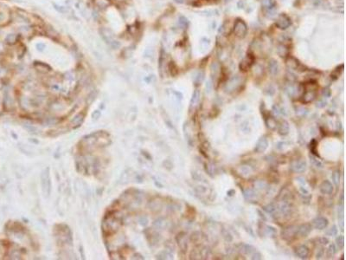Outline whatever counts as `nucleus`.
<instances>
[{
  "label": "nucleus",
  "mask_w": 346,
  "mask_h": 260,
  "mask_svg": "<svg viewBox=\"0 0 346 260\" xmlns=\"http://www.w3.org/2000/svg\"><path fill=\"white\" fill-rule=\"evenodd\" d=\"M297 229H298V226H296V225H289V226L285 227L281 232L282 239H285V240H287V241L293 240L296 236H298L297 235Z\"/></svg>",
  "instance_id": "nucleus-1"
},
{
  "label": "nucleus",
  "mask_w": 346,
  "mask_h": 260,
  "mask_svg": "<svg viewBox=\"0 0 346 260\" xmlns=\"http://www.w3.org/2000/svg\"><path fill=\"white\" fill-rule=\"evenodd\" d=\"M306 167H307L306 162L303 159H297L291 163V170L294 173H298V174L304 173L306 170Z\"/></svg>",
  "instance_id": "nucleus-2"
},
{
  "label": "nucleus",
  "mask_w": 346,
  "mask_h": 260,
  "mask_svg": "<svg viewBox=\"0 0 346 260\" xmlns=\"http://www.w3.org/2000/svg\"><path fill=\"white\" fill-rule=\"evenodd\" d=\"M329 225V220L325 217H317L312 220V226L317 230H324Z\"/></svg>",
  "instance_id": "nucleus-3"
},
{
  "label": "nucleus",
  "mask_w": 346,
  "mask_h": 260,
  "mask_svg": "<svg viewBox=\"0 0 346 260\" xmlns=\"http://www.w3.org/2000/svg\"><path fill=\"white\" fill-rule=\"evenodd\" d=\"M234 34L239 37H243L246 35L247 32V25L245 23L241 20H237L234 28Z\"/></svg>",
  "instance_id": "nucleus-4"
},
{
  "label": "nucleus",
  "mask_w": 346,
  "mask_h": 260,
  "mask_svg": "<svg viewBox=\"0 0 346 260\" xmlns=\"http://www.w3.org/2000/svg\"><path fill=\"white\" fill-rule=\"evenodd\" d=\"M268 141L266 137H261L255 145V152L258 153V154H262L266 151L267 148H268Z\"/></svg>",
  "instance_id": "nucleus-5"
},
{
  "label": "nucleus",
  "mask_w": 346,
  "mask_h": 260,
  "mask_svg": "<svg viewBox=\"0 0 346 260\" xmlns=\"http://www.w3.org/2000/svg\"><path fill=\"white\" fill-rule=\"evenodd\" d=\"M312 225L311 224H303L301 225L298 226L297 229V235L300 236V237H307L309 234L312 233Z\"/></svg>",
  "instance_id": "nucleus-6"
},
{
  "label": "nucleus",
  "mask_w": 346,
  "mask_h": 260,
  "mask_svg": "<svg viewBox=\"0 0 346 260\" xmlns=\"http://www.w3.org/2000/svg\"><path fill=\"white\" fill-rule=\"evenodd\" d=\"M319 190L321 192V193L326 194V195H330L334 191V186H333L332 183L330 181H324L321 183V185H320Z\"/></svg>",
  "instance_id": "nucleus-7"
},
{
  "label": "nucleus",
  "mask_w": 346,
  "mask_h": 260,
  "mask_svg": "<svg viewBox=\"0 0 346 260\" xmlns=\"http://www.w3.org/2000/svg\"><path fill=\"white\" fill-rule=\"evenodd\" d=\"M310 251L306 245H299L295 249V254L301 259H306L308 258Z\"/></svg>",
  "instance_id": "nucleus-8"
},
{
  "label": "nucleus",
  "mask_w": 346,
  "mask_h": 260,
  "mask_svg": "<svg viewBox=\"0 0 346 260\" xmlns=\"http://www.w3.org/2000/svg\"><path fill=\"white\" fill-rule=\"evenodd\" d=\"M290 24H291V20L287 15L281 14L278 16L276 25H278L280 29H287L288 26H290Z\"/></svg>",
  "instance_id": "nucleus-9"
},
{
  "label": "nucleus",
  "mask_w": 346,
  "mask_h": 260,
  "mask_svg": "<svg viewBox=\"0 0 346 260\" xmlns=\"http://www.w3.org/2000/svg\"><path fill=\"white\" fill-rule=\"evenodd\" d=\"M289 131H290L289 123L286 120H282L278 126V133L280 135L285 136V135H287L289 134Z\"/></svg>",
  "instance_id": "nucleus-10"
},
{
  "label": "nucleus",
  "mask_w": 346,
  "mask_h": 260,
  "mask_svg": "<svg viewBox=\"0 0 346 260\" xmlns=\"http://www.w3.org/2000/svg\"><path fill=\"white\" fill-rule=\"evenodd\" d=\"M177 241L178 243V245L180 248L184 251H185L188 248V240H187V235L184 233H181L177 235Z\"/></svg>",
  "instance_id": "nucleus-11"
},
{
  "label": "nucleus",
  "mask_w": 346,
  "mask_h": 260,
  "mask_svg": "<svg viewBox=\"0 0 346 260\" xmlns=\"http://www.w3.org/2000/svg\"><path fill=\"white\" fill-rule=\"evenodd\" d=\"M239 250L241 253H243V254L245 255H251L252 253H254L255 251H257L255 247H254V246L251 245V244H241V245H240Z\"/></svg>",
  "instance_id": "nucleus-12"
},
{
  "label": "nucleus",
  "mask_w": 346,
  "mask_h": 260,
  "mask_svg": "<svg viewBox=\"0 0 346 260\" xmlns=\"http://www.w3.org/2000/svg\"><path fill=\"white\" fill-rule=\"evenodd\" d=\"M278 207H279V204L271 203V204H268V205H266L263 207V210L267 212L268 214H271L273 216L276 213H278Z\"/></svg>",
  "instance_id": "nucleus-13"
},
{
  "label": "nucleus",
  "mask_w": 346,
  "mask_h": 260,
  "mask_svg": "<svg viewBox=\"0 0 346 260\" xmlns=\"http://www.w3.org/2000/svg\"><path fill=\"white\" fill-rule=\"evenodd\" d=\"M315 96H316V92L314 90H306V92L304 94L303 98H302V101L305 102V103H308L312 101L315 99Z\"/></svg>",
  "instance_id": "nucleus-14"
},
{
  "label": "nucleus",
  "mask_w": 346,
  "mask_h": 260,
  "mask_svg": "<svg viewBox=\"0 0 346 260\" xmlns=\"http://www.w3.org/2000/svg\"><path fill=\"white\" fill-rule=\"evenodd\" d=\"M268 69H269V72L272 75H276L279 71V65L275 60H272L269 62L268 64Z\"/></svg>",
  "instance_id": "nucleus-15"
},
{
  "label": "nucleus",
  "mask_w": 346,
  "mask_h": 260,
  "mask_svg": "<svg viewBox=\"0 0 346 260\" xmlns=\"http://www.w3.org/2000/svg\"><path fill=\"white\" fill-rule=\"evenodd\" d=\"M243 195H244V197H245L247 200H255V199L256 196H257V193H256V192L255 190H253L251 188H248V189H246V190L243 191Z\"/></svg>",
  "instance_id": "nucleus-16"
},
{
  "label": "nucleus",
  "mask_w": 346,
  "mask_h": 260,
  "mask_svg": "<svg viewBox=\"0 0 346 260\" xmlns=\"http://www.w3.org/2000/svg\"><path fill=\"white\" fill-rule=\"evenodd\" d=\"M265 122H266V127H268V128H270L271 130H274L277 127L276 121L273 117L267 116L266 118H265Z\"/></svg>",
  "instance_id": "nucleus-17"
},
{
  "label": "nucleus",
  "mask_w": 346,
  "mask_h": 260,
  "mask_svg": "<svg viewBox=\"0 0 346 260\" xmlns=\"http://www.w3.org/2000/svg\"><path fill=\"white\" fill-rule=\"evenodd\" d=\"M331 180H332V182L334 183L335 186H339V184H340V180H341V174L338 170L334 171V172L332 173V174H331Z\"/></svg>",
  "instance_id": "nucleus-18"
},
{
  "label": "nucleus",
  "mask_w": 346,
  "mask_h": 260,
  "mask_svg": "<svg viewBox=\"0 0 346 260\" xmlns=\"http://www.w3.org/2000/svg\"><path fill=\"white\" fill-rule=\"evenodd\" d=\"M337 253V246L335 244H330L327 251H326V255L329 258H331L332 257H334V255Z\"/></svg>",
  "instance_id": "nucleus-19"
},
{
  "label": "nucleus",
  "mask_w": 346,
  "mask_h": 260,
  "mask_svg": "<svg viewBox=\"0 0 346 260\" xmlns=\"http://www.w3.org/2000/svg\"><path fill=\"white\" fill-rule=\"evenodd\" d=\"M265 232H266V235H268L269 237L272 238H274L277 236V229L273 226L271 225H266L265 226Z\"/></svg>",
  "instance_id": "nucleus-20"
},
{
  "label": "nucleus",
  "mask_w": 346,
  "mask_h": 260,
  "mask_svg": "<svg viewBox=\"0 0 346 260\" xmlns=\"http://www.w3.org/2000/svg\"><path fill=\"white\" fill-rule=\"evenodd\" d=\"M210 254H211L210 250L209 249L208 247H203L202 250H200L199 257H200V258H202V259H207L210 256Z\"/></svg>",
  "instance_id": "nucleus-21"
},
{
  "label": "nucleus",
  "mask_w": 346,
  "mask_h": 260,
  "mask_svg": "<svg viewBox=\"0 0 346 260\" xmlns=\"http://www.w3.org/2000/svg\"><path fill=\"white\" fill-rule=\"evenodd\" d=\"M200 100V92L199 90H195L192 95L191 100V106L193 107L197 105V103Z\"/></svg>",
  "instance_id": "nucleus-22"
},
{
  "label": "nucleus",
  "mask_w": 346,
  "mask_h": 260,
  "mask_svg": "<svg viewBox=\"0 0 346 260\" xmlns=\"http://www.w3.org/2000/svg\"><path fill=\"white\" fill-rule=\"evenodd\" d=\"M221 233L223 235V238L227 242H232L233 241V236L231 235V233H229L227 229H222L221 231Z\"/></svg>",
  "instance_id": "nucleus-23"
},
{
  "label": "nucleus",
  "mask_w": 346,
  "mask_h": 260,
  "mask_svg": "<svg viewBox=\"0 0 346 260\" xmlns=\"http://www.w3.org/2000/svg\"><path fill=\"white\" fill-rule=\"evenodd\" d=\"M336 246L339 250L343 249L344 247V235H339L336 238Z\"/></svg>",
  "instance_id": "nucleus-24"
},
{
  "label": "nucleus",
  "mask_w": 346,
  "mask_h": 260,
  "mask_svg": "<svg viewBox=\"0 0 346 260\" xmlns=\"http://www.w3.org/2000/svg\"><path fill=\"white\" fill-rule=\"evenodd\" d=\"M310 158H311V162H312V165H313L314 167H316L317 168H323V167H324L323 163H322L318 158H316L315 156H313V155H311Z\"/></svg>",
  "instance_id": "nucleus-25"
},
{
  "label": "nucleus",
  "mask_w": 346,
  "mask_h": 260,
  "mask_svg": "<svg viewBox=\"0 0 346 260\" xmlns=\"http://www.w3.org/2000/svg\"><path fill=\"white\" fill-rule=\"evenodd\" d=\"M337 233H338L337 227L336 225H332L330 229H328V230L325 232V235H326V236H329V237H334V236H337Z\"/></svg>",
  "instance_id": "nucleus-26"
},
{
  "label": "nucleus",
  "mask_w": 346,
  "mask_h": 260,
  "mask_svg": "<svg viewBox=\"0 0 346 260\" xmlns=\"http://www.w3.org/2000/svg\"><path fill=\"white\" fill-rule=\"evenodd\" d=\"M250 256H251V259H254V260L262 259V255H261L258 251H255L254 253H252Z\"/></svg>",
  "instance_id": "nucleus-27"
},
{
  "label": "nucleus",
  "mask_w": 346,
  "mask_h": 260,
  "mask_svg": "<svg viewBox=\"0 0 346 260\" xmlns=\"http://www.w3.org/2000/svg\"><path fill=\"white\" fill-rule=\"evenodd\" d=\"M241 173L242 174H244V175H248V174H251V170L248 167L243 166V167H241Z\"/></svg>",
  "instance_id": "nucleus-28"
},
{
  "label": "nucleus",
  "mask_w": 346,
  "mask_h": 260,
  "mask_svg": "<svg viewBox=\"0 0 346 260\" xmlns=\"http://www.w3.org/2000/svg\"><path fill=\"white\" fill-rule=\"evenodd\" d=\"M324 254H325V250H324V248H321V249L319 250V251L317 252V254H316V258H318V259L322 258V257L324 256Z\"/></svg>",
  "instance_id": "nucleus-29"
},
{
  "label": "nucleus",
  "mask_w": 346,
  "mask_h": 260,
  "mask_svg": "<svg viewBox=\"0 0 346 260\" xmlns=\"http://www.w3.org/2000/svg\"><path fill=\"white\" fill-rule=\"evenodd\" d=\"M196 190H197V192L198 193H204L205 192H207V188H206L205 186H199L196 188Z\"/></svg>",
  "instance_id": "nucleus-30"
},
{
  "label": "nucleus",
  "mask_w": 346,
  "mask_h": 260,
  "mask_svg": "<svg viewBox=\"0 0 346 260\" xmlns=\"http://www.w3.org/2000/svg\"><path fill=\"white\" fill-rule=\"evenodd\" d=\"M296 180H297V181H298V183H299L302 186H304V187L306 186V181H305V180L304 178H302V177H298Z\"/></svg>",
  "instance_id": "nucleus-31"
},
{
  "label": "nucleus",
  "mask_w": 346,
  "mask_h": 260,
  "mask_svg": "<svg viewBox=\"0 0 346 260\" xmlns=\"http://www.w3.org/2000/svg\"><path fill=\"white\" fill-rule=\"evenodd\" d=\"M328 243H329V239H327V238L322 237V238H320L319 239V244H323V245H325V244H327Z\"/></svg>",
  "instance_id": "nucleus-32"
},
{
  "label": "nucleus",
  "mask_w": 346,
  "mask_h": 260,
  "mask_svg": "<svg viewBox=\"0 0 346 260\" xmlns=\"http://www.w3.org/2000/svg\"><path fill=\"white\" fill-rule=\"evenodd\" d=\"M207 171L209 173V174H212L215 173V167L212 164H209V167H207Z\"/></svg>",
  "instance_id": "nucleus-33"
},
{
  "label": "nucleus",
  "mask_w": 346,
  "mask_h": 260,
  "mask_svg": "<svg viewBox=\"0 0 346 260\" xmlns=\"http://www.w3.org/2000/svg\"><path fill=\"white\" fill-rule=\"evenodd\" d=\"M317 108H324V107L326 106V101H318V103H317Z\"/></svg>",
  "instance_id": "nucleus-34"
},
{
  "label": "nucleus",
  "mask_w": 346,
  "mask_h": 260,
  "mask_svg": "<svg viewBox=\"0 0 346 260\" xmlns=\"http://www.w3.org/2000/svg\"><path fill=\"white\" fill-rule=\"evenodd\" d=\"M234 193H235V191L234 190H233V189H231V190H229V191H228V192H227V195L229 197L233 196Z\"/></svg>",
  "instance_id": "nucleus-35"
},
{
  "label": "nucleus",
  "mask_w": 346,
  "mask_h": 260,
  "mask_svg": "<svg viewBox=\"0 0 346 260\" xmlns=\"http://www.w3.org/2000/svg\"><path fill=\"white\" fill-rule=\"evenodd\" d=\"M257 212H258V213L260 214V217L261 218V219H263V220H266V218L265 217V215H264V214H262L260 210H257Z\"/></svg>",
  "instance_id": "nucleus-36"
}]
</instances>
